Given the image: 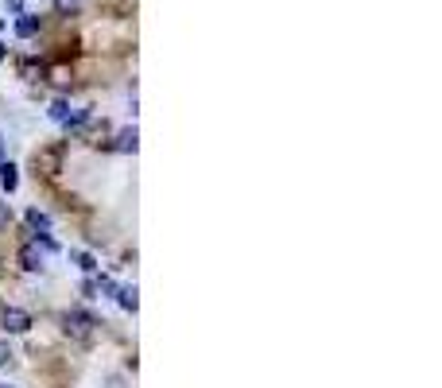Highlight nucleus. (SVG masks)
Returning a JSON list of instances; mask_svg holds the SVG:
<instances>
[{
  "mask_svg": "<svg viewBox=\"0 0 442 388\" xmlns=\"http://www.w3.org/2000/svg\"><path fill=\"white\" fill-rule=\"evenodd\" d=\"M0 326H4L8 334H28V330H31V315L23 307H4V311H0Z\"/></svg>",
  "mask_w": 442,
  "mask_h": 388,
  "instance_id": "2",
  "label": "nucleus"
},
{
  "mask_svg": "<svg viewBox=\"0 0 442 388\" xmlns=\"http://www.w3.org/2000/svg\"><path fill=\"white\" fill-rule=\"evenodd\" d=\"M117 299H120V307H125V311H136V307H140V299H136V284L132 287H117Z\"/></svg>",
  "mask_w": 442,
  "mask_h": 388,
  "instance_id": "9",
  "label": "nucleus"
},
{
  "mask_svg": "<svg viewBox=\"0 0 442 388\" xmlns=\"http://www.w3.org/2000/svg\"><path fill=\"white\" fill-rule=\"evenodd\" d=\"M0 155H4V136H0Z\"/></svg>",
  "mask_w": 442,
  "mask_h": 388,
  "instance_id": "14",
  "label": "nucleus"
},
{
  "mask_svg": "<svg viewBox=\"0 0 442 388\" xmlns=\"http://www.w3.org/2000/svg\"><path fill=\"white\" fill-rule=\"evenodd\" d=\"M62 160H67V144H51V148H43V152H35V167L43 171V175H59Z\"/></svg>",
  "mask_w": 442,
  "mask_h": 388,
  "instance_id": "1",
  "label": "nucleus"
},
{
  "mask_svg": "<svg viewBox=\"0 0 442 388\" xmlns=\"http://www.w3.org/2000/svg\"><path fill=\"white\" fill-rule=\"evenodd\" d=\"M20 268H23V272H39V268H43L39 245H23V249H20Z\"/></svg>",
  "mask_w": 442,
  "mask_h": 388,
  "instance_id": "4",
  "label": "nucleus"
},
{
  "mask_svg": "<svg viewBox=\"0 0 442 388\" xmlns=\"http://www.w3.org/2000/svg\"><path fill=\"white\" fill-rule=\"evenodd\" d=\"M113 152H136V128L117 132V140H113Z\"/></svg>",
  "mask_w": 442,
  "mask_h": 388,
  "instance_id": "8",
  "label": "nucleus"
},
{
  "mask_svg": "<svg viewBox=\"0 0 442 388\" xmlns=\"http://www.w3.org/2000/svg\"><path fill=\"white\" fill-rule=\"evenodd\" d=\"M74 260H78V264H81V268H86V272H97V260L89 257V253H74Z\"/></svg>",
  "mask_w": 442,
  "mask_h": 388,
  "instance_id": "11",
  "label": "nucleus"
},
{
  "mask_svg": "<svg viewBox=\"0 0 442 388\" xmlns=\"http://www.w3.org/2000/svg\"><path fill=\"white\" fill-rule=\"evenodd\" d=\"M62 323H67V334H74V338H81V342H86V338L94 334L97 318L86 315V311H67V318H62Z\"/></svg>",
  "mask_w": 442,
  "mask_h": 388,
  "instance_id": "3",
  "label": "nucleus"
},
{
  "mask_svg": "<svg viewBox=\"0 0 442 388\" xmlns=\"http://www.w3.org/2000/svg\"><path fill=\"white\" fill-rule=\"evenodd\" d=\"M0 388H16V384H0Z\"/></svg>",
  "mask_w": 442,
  "mask_h": 388,
  "instance_id": "15",
  "label": "nucleus"
},
{
  "mask_svg": "<svg viewBox=\"0 0 442 388\" xmlns=\"http://www.w3.org/2000/svg\"><path fill=\"white\" fill-rule=\"evenodd\" d=\"M8 361H12V345H8V342H4V338H0V369H4V365H8Z\"/></svg>",
  "mask_w": 442,
  "mask_h": 388,
  "instance_id": "12",
  "label": "nucleus"
},
{
  "mask_svg": "<svg viewBox=\"0 0 442 388\" xmlns=\"http://www.w3.org/2000/svg\"><path fill=\"white\" fill-rule=\"evenodd\" d=\"M23 218H28V226L35 229V233H47V229H51V218H47V214L39 210V206H31V210L23 214Z\"/></svg>",
  "mask_w": 442,
  "mask_h": 388,
  "instance_id": "5",
  "label": "nucleus"
},
{
  "mask_svg": "<svg viewBox=\"0 0 442 388\" xmlns=\"http://www.w3.org/2000/svg\"><path fill=\"white\" fill-rule=\"evenodd\" d=\"M0 187H4L8 194L20 187V175H16V163H0Z\"/></svg>",
  "mask_w": 442,
  "mask_h": 388,
  "instance_id": "6",
  "label": "nucleus"
},
{
  "mask_svg": "<svg viewBox=\"0 0 442 388\" xmlns=\"http://www.w3.org/2000/svg\"><path fill=\"white\" fill-rule=\"evenodd\" d=\"M4 218H8V214H4V206H0V221H4Z\"/></svg>",
  "mask_w": 442,
  "mask_h": 388,
  "instance_id": "13",
  "label": "nucleus"
},
{
  "mask_svg": "<svg viewBox=\"0 0 442 388\" xmlns=\"http://www.w3.org/2000/svg\"><path fill=\"white\" fill-rule=\"evenodd\" d=\"M39 31V16H20V20H16V35L20 39H31Z\"/></svg>",
  "mask_w": 442,
  "mask_h": 388,
  "instance_id": "7",
  "label": "nucleus"
},
{
  "mask_svg": "<svg viewBox=\"0 0 442 388\" xmlns=\"http://www.w3.org/2000/svg\"><path fill=\"white\" fill-rule=\"evenodd\" d=\"M20 70H23V78H28V82H35V74H43V66H39V62H20Z\"/></svg>",
  "mask_w": 442,
  "mask_h": 388,
  "instance_id": "10",
  "label": "nucleus"
}]
</instances>
